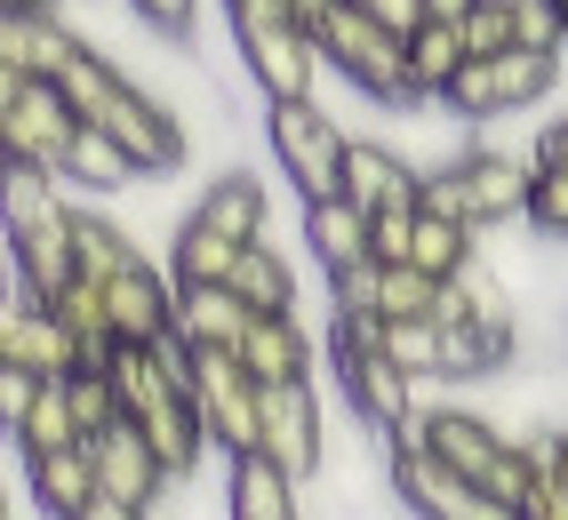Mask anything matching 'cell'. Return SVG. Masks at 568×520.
Here are the masks:
<instances>
[{
    "instance_id": "1",
    "label": "cell",
    "mask_w": 568,
    "mask_h": 520,
    "mask_svg": "<svg viewBox=\"0 0 568 520\" xmlns=\"http://www.w3.org/2000/svg\"><path fill=\"white\" fill-rule=\"evenodd\" d=\"M64 104L81 113V129H97V136H112L121 153L136 161V169H153V176H169V169H184V129H176V113L153 96V89H136L121 64H112L104 49H81L64 64Z\"/></svg>"
},
{
    "instance_id": "2",
    "label": "cell",
    "mask_w": 568,
    "mask_h": 520,
    "mask_svg": "<svg viewBox=\"0 0 568 520\" xmlns=\"http://www.w3.org/2000/svg\"><path fill=\"white\" fill-rule=\"evenodd\" d=\"M224 24H233V49H241L264 104H313L321 41L296 17V0H224Z\"/></svg>"
},
{
    "instance_id": "3",
    "label": "cell",
    "mask_w": 568,
    "mask_h": 520,
    "mask_svg": "<svg viewBox=\"0 0 568 520\" xmlns=\"http://www.w3.org/2000/svg\"><path fill=\"white\" fill-rule=\"evenodd\" d=\"M112 392H121V417H129L144 440H153V457L169 465V480H193V472H201V457H209V425H201L193 392H184L153 353H136V345L112 353Z\"/></svg>"
},
{
    "instance_id": "4",
    "label": "cell",
    "mask_w": 568,
    "mask_h": 520,
    "mask_svg": "<svg viewBox=\"0 0 568 520\" xmlns=\"http://www.w3.org/2000/svg\"><path fill=\"white\" fill-rule=\"evenodd\" d=\"M328 353H336V392L345 408L376 432V440H400L416 417H425V385H408L393 353H385V320H328Z\"/></svg>"
},
{
    "instance_id": "5",
    "label": "cell",
    "mask_w": 568,
    "mask_h": 520,
    "mask_svg": "<svg viewBox=\"0 0 568 520\" xmlns=\"http://www.w3.org/2000/svg\"><path fill=\"white\" fill-rule=\"evenodd\" d=\"M528 193H537V153H505V144H465L457 161L425 176V208L465 216L473 233L528 216Z\"/></svg>"
},
{
    "instance_id": "6",
    "label": "cell",
    "mask_w": 568,
    "mask_h": 520,
    "mask_svg": "<svg viewBox=\"0 0 568 520\" xmlns=\"http://www.w3.org/2000/svg\"><path fill=\"white\" fill-rule=\"evenodd\" d=\"M264 144H273L281 176L296 184V201L321 208V201H345V153H353V129H336V113L313 104H264Z\"/></svg>"
},
{
    "instance_id": "7",
    "label": "cell",
    "mask_w": 568,
    "mask_h": 520,
    "mask_svg": "<svg viewBox=\"0 0 568 520\" xmlns=\"http://www.w3.org/2000/svg\"><path fill=\"white\" fill-rule=\"evenodd\" d=\"M313 41H321V64H336L345 81L361 89V96H376V104H416V89H408V41L400 32H385L376 17H361V9H336L313 24Z\"/></svg>"
},
{
    "instance_id": "8",
    "label": "cell",
    "mask_w": 568,
    "mask_h": 520,
    "mask_svg": "<svg viewBox=\"0 0 568 520\" xmlns=\"http://www.w3.org/2000/svg\"><path fill=\"white\" fill-rule=\"evenodd\" d=\"M0 144H9V161L64 176L72 144H81V113L64 104L57 81H9L0 72Z\"/></svg>"
},
{
    "instance_id": "9",
    "label": "cell",
    "mask_w": 568,
    "mask_h": 520,
    "mask_svg": "<svg viewBox=\"0 0 568 520\" xmlns=\"http://www.w3.org/2000/svg\"><path fill=\"white\" fill-rule=\"evenodd\" d=\"M385 480H393V497H400L416 520H520V512H505L488 489H473L465 472H448L416 432L385 440Z\"/></svg>"
},
{
    "instance_id": "10",
    "label": "cell",
    "mask_w": 568,
    "mask_h": 520,
    "mask_svg": "<svg viewBox=\"0 0 568 520\" xmlns=\"http://www.w3.org/2000/svg\"><path fill=\"white\" fill-rule=\"evenodd\" d=\"M560 89V57L545 49H513V57H488V64H465L457 89H448V121H505V113H528L537 96Z\"/></svg>"
},
{
    "instance_id": "11",
    "label": "cell",
    "mask_w": 568,
    "mask_h": 520,
    "mask_svg": "<svg viewBox=\"0 0 568 520\" xmlns=\"http://www.w3.org/2000/svg\"><path fill=\"white\" fill-rule=\"evenodd\" d=\"M256 457L281 465L296 489H305V480H321V465H328V408H321L313 385L264 392V408H256Z\"/></svg>"
},
{
    "instance_id": "12",
    "label": "cell",
    "mask_w": 568,
    "mask_h": 520,
    "mask_svg": "<svg viewBox=\"0 0 568 520\" xmlns=\"http://www.w3.org/2000/svg\"><path fill=\"white\" fill-rule=\"evenodd\" d=\"M193 408H201V425H209V449L256 457V408H264V392L248 385V368H241L233 353H201V368H193Z\"/></svg>"
},
{
    "instance_id": "13",
    "label": "cell",
    "mask_w": 568,
    "mask_h": 520,
    "mask_svg": "<svg viewBox=\"0 0 568 520\" xmlns=\"http://www.w3.org/2000/svg\"><path fill=\"white\" fill-rule=\"evenodd\" d=\"M0 368H24V377H41V385H72L81 377V345H72V328L49 305L9 296V305H0Z\"/></svg>"
},
{
    "instance_id": "14",
    "label": "cell",
    "mask_w": 568,
    "mask_h": 520,
    "mask_svg": "<svg viewBox=\"0 0 568 520\" xmlns=\"http://www.w3.org/2000/svg\"><path fill=\"white\" fill-rule=\"evenodd\" d=\"M408 432L425 440V449H433L448 472H465L473 489H488V472H497V465L513 457V440H505L497 425H488L480 408H465V400H433V408H425V417H416Z\"/></svg>"
},
{
    "instance_id": "15",
    "label": "cell",
    "mask_w": 568,
    "mask_h": 520,
    "mask_svg": "<svg viewBox=\"0 0 568 520\" xmlns=\"http://www.w3.org/2000/svg\"><path fill=\"white\" fill-rule=\"evenodd\" d=\"M345 201L368 208V216L425 208V169H416L400 144H385V136H353V153H345Z\"/></svg>"
},
{
    "instance_id": "16",
    "label": "cell",
    "mask_w": 568,
    "mask_h": 520,
    "mask_svg": "<svg viewBox=\"0 0 568 520\" xmlns=\"http://www.w3.org/2000/svg\"><path fill=\"white\" fill-rule=\"evenodd\" d=\"M89 41L64 17H32V9H0V72L9 81H64V64Z\"/></svg>"
},
{
    "instance_id": "17",
    "label": "cell",
    "mask_w": 568,
    "mask_h": 520,
    "mask_svg": "<svg viewBox=\"0 0 568 520\" xmlns=\"http://www.w3.org/2000/svg\"><path fill=\"white\" fill-rule=\"evenodd\" d=\"M89 457H97V489H104V497H121V504H136V512H161L169 465L153 457V440H144L129 417L112 425L104 440H89Z\"/></svg>"
},
{
    "instance_id": "18",
    "label": "cell",
    "mask_w": 568,
    "mask_h": 520,
    "mask_svg": "<svg viewBox=\"0 0 568 520\" xmlns=\"http://www.w3.org/2000/svg\"><path fill=\"white\" fill-rule=\"evenodd\" d=\"M104 296H112V337L121 345L153 353L161 337H176V281H169V265H153V256H144L136 273H121Z\"/></svg>"
},
{
    "instance_id": "19",
    "label": "cell",
    "mask_w": 568,
    "mask_h": 520,
    "mask_svg": "<svg viewBox=\"0 0 568 520\" xmlns=\"http://www.w3.org/2000/svg\"><path fill=\"white\" fill-rule=\"evenodd\" d=\"M233 360L248 368V385H256V392H281V385H313L321 345L305 337V320H296V313H281V320H256L248 337H241Z\"/></svg>"
},
{
    "instance_id": "20",
    "label": "cell",
    "mask_w": 568,
    "mask_h": 520,
    "mask_svg": "<svg viewBox=\"0 0 568 520\" xmlns=\"http://www.w3.org/2000/svg\"><path fill=\"white\" fill-rule=\"evenodd\" d=\"M9 281H17V296H32V305H57V296L81 281V248H72V216L64 225H49V233H24V241H9Z\"/></svg>"
},
{
    "instance_id": "21",
    "label": "cell",
    "mask_w": 568,
    "mask_h": 520,
    "mask_svg": "<svg viewBox=\"0 0 568 520\" xmlns=\"http://www.w3.org/2000/svg\"><path fill=\"white\" fill-rule=\"evenodd\" d=\"M248 328H256V313L233 288H176V337L193 353H241Z\"/></svg>"
},
{
    "instance_id": "22",
    "label": "cell",
    "mask_w": 568,
    "mask_h": 520,
    "mask_svg": "<svg viewBox=\"0 0 568 520\" xmlns=\"http://www.w3.org/2000/svg\"><path fill=\"white\" fill-rule=\"evenodd\" d=\"M241 241H224L216 225H201L193 208H184V225H176V241H169V281L176 288H233V273H241Z\"/></svg>"
},
{
    "instance_id": "23",
    "label": "cell",
    "mask_w": 568,
    "mask_h": 520,
    "mask_svg": "<svg viewBox=\"0 0 568 520\" xmlns=\"http://www.w3.org/2000/svg\"><path fill=\"white\" fill-rule=\"evenodd\" d=\"M368 233H376V216L353 208V201H321V208H305V248L321 256L328 281L353 273V265H376V256H368Z\"/></svg>"
},
{
    "instance_id": "24",
    "label": "cell",
    "mask_w": 568,
    "mask_h": 520,
    "mask_svg": "<svg viewBox=\"0 0 568 520\" xmlns=\"http://www.w3.org/2000/svg\"><path fill=\"white\" fill-rule=\"evenodd\" d=\"M24 489L32 504H41L49 520H81L104 489H97V457L89 449H64V457H41V465H24Z\"/></svg>"
},
{
    "instance_id": "25",
    "label": "cell",
    "mask_w": 568,
    "mask_h": 520,
    "mask_svg": "<svg viewBox=\"0 0 568 520\" xmlns=\"http://www.w3.org/2000/svg\"><path fill=\"white\" fill-rule=\"evenodd\" d=\"M224 520H305L296 512V480L264 457H233V472H224Z\"/></svg>"
},
{
    "instance_id": "26",
    "label": "cell",
    "mask_w": 568,
    "mask_h": 520,
    "mask_svg": "<svg viewBox=\"0 0 568 520\" xmlns=\"http://www.w3.org/2000/svg\"><path fill=\"white\" fill-rule=\"evenodd\" d=\"M193 216H201V225H216L224 241H241V248H264V184H256L248 169L216 176L209 193L193 201Z\"/></svg>"
},
{
    "instance_id": "27",
    "label": "cell",
    "mask_w": 568,
    "mask_h": 520,
    "mask_svg": "<svg viewBox=\"0 0 568 520\" xmlns=\"http://www.w3.org/2000/svg\"><path fill=\"white\" fill-rule=\"evenodd\" d=\"M0 208H9V241H24V233H49V225H64V176H49V169H24V161H9V184H0Z\"/></svg>"
},
{
    "instance_id": "28",
    "label": "cell",
    "mask_w": 568,
    "mask_h": 520,
    "mask_svg": "<svg viewBox=\"0 0 568 520\" xmlns=\"http://www.w3.org/2000/svg\"><path fill=\"white\" fill-rule=\"evenodd\" d=\"M465 32L457 24H425V32H408V89L416 104H440L448 89H457V72H465Z\"/></svg>"
},
{
    "instance_id": "29",
    "label": "cell",
    "mask_w": 568,
    "mask_h": 520,
    "mask_svg": "<svg viewBox=\"0 0 568 520\" xmlns=\"http://www.w3.org/2000/svg\"><path fill=\"white\" fill-rule=\"evenodd\" d=\"M416 273H433V281H457L480 265V233L465 225V216H448V208H425L416 216V256H408Z\"/></svg>"
},
{
    "instance_id": "30",
    "label": "cell",
    "mask_w": 568,
    "mask_h": 520,
    "mask_svg": "<svg viewBox=\"0 0 568 520\" xmlns=\"http://www.w3.org/2000/svg\"><path fill=\"white\" fill-rule=\"evenodd\" d=\"M72 248H81V281H104V288L144 265V248L129 241V225H112V216H97V208H72Z\"/></svg>"
},
{
    "instance_id": "31",
    "label": "cell",
    "mask_w": 568,
    "mask_h": 520,
    "mask_svg": "<svg viewBox=\"0 0 568 520\" xmlns=\"http://www.w3.org/2000/svg\"><path fill=\"white\" fill-rule=\"evenodd\" d=\"M9 440H17V457H24V465H41V457H64V449H89V440H81V417H72V392H64V385H41L32 417H24Z\"/></svg>"
},
{
    "instance_id": "32",
    "label": "cell",
    "mask_w": 568,
    "mask_h": 520,
    "mask_svg": "<svg viewBox=\"0 0 568 520\" xmlns=\"http://www.w3.org/2000/svg\"><path fill=\"white\" fill-rule=\"evenodd\" d=\"M233 296H241L256 320H281V313H296V265H288L273 241H264V248H248V256H241Z\"/></svg>"
},
{
    "instance_id": "33",
    "label": "cell",
    "mask_w": 568,
    "mask_h": 520,
    "mask_svg": "<svg viewBox=\"0 0 568 520\" xmlns=\"http://www.w3.org/2000/svg\"><path fill=\"white\" fill-rule=\"evenodd\" d=\"M385 353L408 385H440L448 377V328L440 320H385Z\"/></svg>"
},
{
    "instance_id": "34",
    "label": "cell",
    "mask_w": 568,
    "mask_h": 520,
    "mask_svg": "<svg viewBox=\"0 0 568 520\" xmlns=\"http://www.w3.org/2000/svg\"><path fill=\"white\" fill-rule=\"evenodd\" d=\"M457 32H465V57H473V64L513 57V49H528V0H480Z\"/></svg>"
},
{
    "instance_id": "35",
    "label": "cell",
    "mask_w": 568,
    "mask_h": 520,
    "mask_svg": "<svg viewBox=\"0 0 568 520\" xmlns=\"http://www.w3.org/2000/svg\"><path fill=\"white\" fill-rule=\"evenodd\" d=\"M136 176L144 169L112 136H97V129H81V144H72V161H64V184H81V193H129Z\"/></svg>"
},
{
    "instance_id": "36",
    "label": "cell",
    "mask_w": 568,
    "mask_h": 520,
    "mask_svg": "<svg viewBox=\"0 0 568 520\" xmlns=\"http://www.w3.org/2000/svg\"><path fill=\"white\" fill-rule=\"evenodd\" d=\"M440 296H448V281H433V273L400 265V273H385V296H376V320H440Z\"/></svg>"
},
{
    "instance_id": "37",
    "label": "cell",
    "mask_w": 568,
    "mask_h": 520,
    "mask_svg": "<svg viewBox=\"0 0 568 520\" xmlns=\"http://www.w3.org/2000/svg\"><path fill=\"white\" fill-rule=\"evenodd\" d=\"M72 392V417H81V440H104L121 425V392H112V368H81V377L64 385Z\"/></svg>"
},
{
    "instance_id": "38",
    "label": "cell",
    "mask_w": 568,
    "mask_h": 520,
    "mask_svg": "<svg viewBox=\"0 0 568 520\" xmlns=\"http://www.w3.org/2000/svg\"><path fill=\"white\" fill-rule=\"evenodd\" d=\"M528 233L568 241V169H537V193H528Z\"/></svg>"
},
{
    "instance_id": "39",
    "label": "cell",
    "mask_w": 568,
    "mask_h": 520,
    "mask_svg": "<svg viewBox=\"0 0 568 520\" xmlns=\"http://www.w3.org/2000/svg\"><path fill=\"white\" fill-rule=\"evenodd\" d=\"M416 216H425V208H393V216H376V233H368V256H376L385 273H400L408 256H416Z\"/></svg>"
},
{
    "instance_id": "40",
    "label": "cell",
    "mask_w": 568,
    "mask_h": 520,
    "mask_svg": "<svg viewBox=\"0 0 568 520\" xmlns=\"http://www.w3.org/2000/svg\"><path fill=\"white\" fill-rule=\"evenodd\" d=\"M129 17H136L144 32H161V41H193L201 0H129Z\"/></svg>"
},
{
    "instance_id": "41",
    "label": "cell",
    "mask_w": 568,
    "mask_h": 520,
    "mask_svg": "<svg viewBox=\"0 0 568 520\" xmlns=\"http://www.w3.org/2000/svg\"><path fill=\"white\" fill-rule=\"evenodd\" d=\"M345 9L376 17L385 32H400V41H408V32H425V0H345Z\"/></svg>"
},
{
    "instance_id": "42",
    "label": "cell",
    "mask_w": 568,
    "mask_h": 520,
    "mask_svg": "<svg viewBox=\"0 0 568 520\" xmlns=\"http://www.w3.org/2000/svg\"><path fill=\"white\" fill-rule=\"evenodd\" d=\"M32 400H41V377H24V368H0V425H24L32 417Z\"/></svg>"
},
{
    "instance_id": "43",
    "label": "cell",
    "mask_w": 568,
    "mask_h": 520,
    "mask_svg": "<svg viewBox=\"0 0 568 520\" xmlns=\"http://www.w3.org/2000/svg\"><path fill=\"white\" fill-rule=\"evenodd\" d=\"M520 520H568V489H560V480H552V472L537 480V497H528V504H520Z\"/></svg>"
},
{
    "instance_id": "44",
    "label": "cell",
    "mask_w": 568,
    "mask_h": 520,
    "mask_svg": "<svg viewBox=\"0 0 568 520\" xmlns=\"http://www.w3.org/2000/svg\"><path fill=\"white\" fill-rule=\"evenodd\" d=\"M528 153H537V169H568V113H560L537 144H528Z\"/></svg>"
},
{
    "instance_id": "45",
    "label": "cell",
    "mask_w": 568,
    "mask_h": 520,
    "mask_svg": "<svg viewBox=\"0 0 568 520\" xmlns=\"http://www.w3.org/2000/svg\"><path fill=\"white\" fill-rule=\"evenodd\" d=\"M81 520H161V512H136V504H121V497H97Z\"/></svg>"
},
{
    "instance_id": "46",
    "label": "cell",
    "mask_w": 568,
    "mask_h": 520,
    "mask_svg": "<svg viewBox=\"0 0 568 520\" xmlns=\"http://www.w3.org/2000/svg\"><path fill=\"white\" fill-rule=\"evenodd\" d=\"M537 457H545V472H552V480H560V489H568V425H560V432L545 440V449H537Z\"/></svg>"
},
{
    "instance_id": "47",
    "label": "cell",
    "mask_w": 568,
    "mask_h": 520,
    "mask_svg": "<svg viewBox=\"0 0 568 520\" xmlns=\"http://www.w3.org/2000/svg\"><path fill=\"white\" fill-rule=\"evenodd\" d=\"M480 0H425V24H465Z\"/></svg>"
},
{
    "instance_id": "48",
    "label": "cell",
    "mask_w": 568,
    "mask_h": 520,
    "mask_svg": "<svg viewBox=\"0 0 568 520\" xmlns=\"http://www.w3.org/2000/svg\"><path fill=\"white\" fill-rule=\"evenodd\" d=\"M0 9H32V17H64V0H0Z\"/></svg>"
},
{
    "instance_id": "49",
    "label": "cell",
    "mask_w": 568,
    "mask_h": 520,
    "mask_svg": "<svg viewBox=\"0 0 568 520\" xmlns=\"http://www.w3.org/2000/svg\"><path fill=\"white\" fill-rule=\"evenodd\" d=\"M560 32H568V0H560Z\"/></svg>"
},
{
    "instance_id": "50",
    "label": "cell",
    "mask_w": 568,
    "mask_h": 520,
    "mask_svg": "<svg viewBox=\"0 0 568 520\" xmlns=\"http://www.w3.org/2000/svg\"><path fill=\"white\" fill-rule=\"evenodd\" d=\"M552 9H560V0H552Z\"/></svg>"
}]
</instances>
